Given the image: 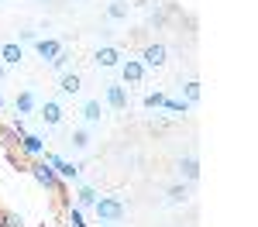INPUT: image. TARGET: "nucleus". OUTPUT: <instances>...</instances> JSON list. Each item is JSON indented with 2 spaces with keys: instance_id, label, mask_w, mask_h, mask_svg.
Listing matches in <instances>:
<instances>
[{
  "instance_id": "27",
  "label": "nucleus",
  "mask_w": 258,
  "mask_h": 227,
  "mask_svg": "<svg viewBox=\"0 0 258 227\" xmlns=\"http://www.w3.org/2000/svg\"><path fill=\"white\" fill-rule=\"evenodd\" d=\"M4 107H7V103H4V97H0V110H4Z\"/></svg>"
},
{
  "instance_id": "19",
  "label": "nucleus",
  "mask_w": 258,
  "mask_h": 227,
  "mask_svg": "<svg viewBox=\"0 0 258 227\" xmlns=\"http://www.w3.org/2000/svg\"><path fill=\"white\" fill-rule=\"evenodd\" d=\"M200 97H203V86H200L197 80H189L186 86H182V100L189 103V107H193V103H200Z\"/></svg>"
},
{
  "instance_id": "7",
  "label": "nucleus",
  "mask_w": 258,
  "mask_h": 227,
  "mask_svg": "<svg viewBox=\"0 0 258 227\" xmlns=\"http://www.w3.org/2000/svg\"><path fill=\"white\" fill-rule=\"evenodd\" d=\"M62 114H66V110H62V103H59V100H45V103H38V117L48 124V127L62 124Z\"/></svg>"
},
{
  "instance_id": "9",
  "label": "nucleus",
  "mask_w": 258,
  "mask_h": 227,
  "mask_svg": "<svg viewBox=\"0 0 258 227\" xmlns=\"http://www.w3.org/2000/svg\"><path fill=\"white\" fill-rule=\"evenodd\" d=\"M107 103H110V110H124L127 107V86L124 83H107Z\"/></svg>"
},
{
  "instance_id": "1",
  "label": "nucleus",
  "mask_w": 258,
  "mask_h": 227,
  "mask_svg": "<svg viewBox=\"0 0 258 227\" xmlns=\"http://www.w3.org/2000/svg\"><path fill=\"white\" fill-rule=\"evenodd\" d=\"M93 213H97L100 224H120V220L127 217V206L120 203L117 196H97V203H93Z\"/></svg>"
},
{
  "instance_id": "29",
  "label": "nucleus",
  "mask_w": 258,
  "mask_h": 227,
  "mask_svg": "<svg viewBox=\"0 0 258 227\" xmlns=\"http://www.w3.org/2000/svg\"><path fill=\"white\" fill-rule=\"evenodd\" d=\"M62 227H69V224H62Z\"/></svg>"
},
{
  "instance_id": "16",
  "label": "nucleus",
  "mask_w": 258,
  "mask_h": 227,
  "mask_svg": "<svg viewBox=\"0 0 258 227\" xmlns=\"http://www.w3.org/2000/svg\"><path fill=\"white\" fill-rule=\"evenodd\" d=\"M21 152H28V155H45V144H41L38 134H21Z\"/></svg>"
},
{
  "instance_id": "17",
  "label": "nucleus",
  "mask_w": 258,
  "mask_h": 227,
  "mask_svg": "<svg viewBox=\"0 0 258 227\" xmlns=\"http://www.w3.org/2000/svg\"><path fill=\"white\" fill-rule=\"evenodd\" d=\"M162 110H169V114H172V117H186V110H189V103L182 100V97H165V103H162Z\"/></svg>"
},
{
  "instance_id": "4",
  "label": "nucleus",
  "mask_w": 258,
  "mask_h": 227,
  "mask_svg": "<svg viewBox=\"0 0 258 227\" xmlns=\"http://www.w3.org/2000/svg\"><path fill=\"white\" fill-rule=\"evenodd\" d=\"M145 65H141V59H124L120 62V80H124V86H138L141 80H145Z\"/></svg>"
},
{
  "instance_id": "18",
  "label": "nucleus",
  "mask_w": 258,
  "mask_h": 227,
  "mask_svg": "<svg viewBox=\"0 0 258 227\" xmlns=\"http://www.w3.org/2000/svg\"><path fill=\"white\" fill-rule=\"evenodd\" d=\"M127 14H131V4H127V0H114V4L107 7V18L110 21H124Z\"/></svg>"
},
{
  "instance_id": "12",
  "label": "nucleus",
  "mask_w": 258,
  "mask_h": 227,
  "mask_svg": "<svg viewBox=\"0 0 258 227\" xmlns=\"http://www.w3.org/2000/svg\"><path fill=\"white\" fill-rule=\"evenodd\" d=\"M35 48H38V55L45 62H52L62 52V41H55V38H38V41H35Z\"/></svg>"
},
{
  "instance_id": "5",
  "label": "nucleus",
  "mask_w": 258,
  "mask_h": 227,
  "mask_svg": "<svg viewBox=\"0 0 258 227\" xmlns=\"http://www.w3.org/2000/svg\"><path fill=\"white\" fill-rule=\"evenodd\" d=\"M165 55H169V48H165L162 41H155V45H148V48L141 52V65H145V69H162V65H165Z\"/></svg>"
},
{
  "instance_id": "2",
  "label": "nucleus",
  "mask_w": 258,
  "mask_h": 227,
  "mask_svg": "<svg viewBox=\"0 0 258 227\" xmlns=\"http://www.w3.org/2000/svg\"><path fill=\"white\" fill-rule=\"evenodd\" d=\"M31 176H35V183L45 186V189H52V193H59L62 189V179L55 176V169L48 162H38V165H31Z\"/></svg>"
},
{
  "instance_id": "3",
  "label": "nucleus",
  "mask_w": 258,
  "mask_h": 227,
  "mask_svg": "<svg viewBox=\"0 0 258 227\" xmlns=\"http://www.w3.org/2000/svg\"><path fill=\"white\" fill-rule=\"evenodd\" d=\"M41 162L52 165L59 179H76V176H80V165L69 162V159H62V155H52V152H45V159H41Z\"/></svg>"
},
{
  "instance_id": "22",
  "label": "nucleus",
  "mask_w": 258,
  "mask_h": 227,
  "mask_svg": "<svg viewBox=\"0 0 258 227\" xmlns=\"http://www.w3.org/2000/svg\"><path fill=\"white\" fill-rule=\"evenodd\" d=\"M66 224H69V227H86V220H83V210H80V206H73V203L66 206Z\"/></svg>"
},
{
  "instance_id": "10",
  "label": "nucleus",
  "mask_w": 258,
  "mask_h": 227,
  "mask_svg": "<svg viewBox=\"0 0 258 227\" xmlns=\"http://www.w3.org/2000/svg\"><path fill=\"white\" fill-rule=\"evenodd\" d=\"M21 59H24V48H21L18 41H4L0 45V62L4 65H21Z\"/></svg>"
},
{
  "instance_id": "28",
  "label": "nucleus",
  "mask_w": 258,
  "mask_h": 227,
  "mask_svg": "<svg viewBox=\"0 0 258 227\" xmlns=\"http://www.w3.org/2000/svg\"><path fill=\"white\" fill-rule=\"evenodd\" d=\"M107 227H114V224H107Z\"/></svg>"
},
{
  "instance_id": "23",
  "label": "nucleus",
  "mask_w": 258,
  "mask_h": 227,
  "mask_svg": "<svg viewBox=\"0 0 258 227\" xmlns=\"http://www.w3.org/2000/svg\"><path fill=\"white\" fill-rule=\"evenodd\" d=\"M186 200H189V186H186V183L169 189V203H186Z\"/></svg>"
},
{
  "instance_id": "25",
  "label": "nucleus",
  "mask_w": 258,
  "mask_h": 227,
  "mask_svg": "<svg viewBox=\"0 0 258 227\" xmlns=\"http://www.w3.org/2000/svg\"><path fill=\"white\" fill-rule=\"evenodd\" d=\"M162 103H165V93H159V90L145 97V107H148V110H162Z\"/></svg>"
},
{
  "instance_id": "26",
  "label": "nucleus",
  "mask_w": 258,
  "mask_h": 227,
  "mask_svg": "<svg viewBox=\"0 0 258 227\" xmlns=\"http://www.w3.org/2000/svg\"><path fill=\"white\" fill-rule=\"evenodd\" d=\"M21 41H38V31H21Z\"/></svg>"
},
{
  "instance_id": "14",
  "label": "nucleus",
  "mask_w": 258,
  "mask_h": 227,
  "mask_svg": "<svg viewBox=\"0 0 258 227\" xmlns=\"http://www.w3.org/2000/svg\"><path fill=\"white\" fill-rule=\"evenodd\" d=\"M59 90H62V97H76V93L83 90V80L76 76V72H66V76L59 80Z\"/></svg>"
},
{
  "instance_id": "20",
  "label": "nucleus",
  "mask_w": 258,
  "mask_h": 227,
  "mask_svg": "<svg viewBox=\"0 0 258 227\" xmlns=\"http://www.w3.org/2000/svg\"><path fill=\"white\" fill-rule=\"evenodd\" d=\"M97 203V189H93V186H80V189H76V206H93Z\"/></svg>"
},
{
  "instance_id": "15",
  "label": "nucleus",
  "mask_w": 258,
  "mask_h": 227,
  "mask_svg": "<svg viewBox=\"0 0 258 227\" xmlns=\"http://www.w3.org/2000/svg\"><path fill=\"white\" fill-rule=\"evenodd\" d=\"M100 114H103V107H100V100H86V103H83V124L97 127V124H100Z\"/></svg>"
},
{
  "instance_id": "24",
  "label": "nucleus",
  "mask_w": 258,
  "mask_h": 227,
  "mask_svg": "<svg viewBox=\"0 0 258 227\" xmlns=\"http://www.w3.org/2000/svg\"><path fill=\"white\" fill-rule=\"evenodd\" d=\"M52 69H55V72H59V76H66V72H69V52H66V48H62L59 55H55V59H52Z\"/></svg>"
},
{
  "instance_id": "6",
  "label": "nucleus",
  "mask_w": 258,
  "mask_h": 227,
  "mask_svg": "<svg viewBox=\"0 0 258 227\" xmlns=\"http://www.w3.org/2000/svg\"><path fill=\"white\" fill-rule=\"evenodd\" d=\"M93 62H97L100 69H117L120 62H124V55H120V48H114V45H103V48H97Z\"/></svg>"
},
{
  "instance_id": "8",
  "label": "nucleus",
  "mask_w": 258,
  "mask_h": 227,
  "mask_svg": "<svg viewBox=\"0 0 258 227\" xmlns=\"http://www.w3.org/2000/svg\"><path fill=\"white\" fill-rule=\"evenodd\" d=\"M14 110H18V117H28V114H35L38 110V93L28 86L24 93H18V100H14Z\"/></svg>"
},
{
  "instance_id": "13",
  "label": "nucleus",
  "mask_w": 258,
  "mask_h": 227,
  "mask_svg": "<svg viewBox=\"0 0 258 227\" xmlns=\"http://www.w3.org/2000/svg\"><path fill=\"white\" fill-rule=\"evenodd\" d=\"M69 141H73V148H76V152H86V148H90V141H93V127H90V124L76 127Z\"/></svg>"
},
{
  "instance_id": "11",
  "label": "nucleus",
  "mask_w": 258,
  "mask_h": 227,
  "mask_svg": "<svg viewBox=\"0 0 258 227\" xmlns=\"http://www.w3.org/2000/svg\"><path fill=\"white\" fill-rule=\"evenodd\" d=\"M179 176H182L186 183H197L200 179V159L197 155H182V159H179Z\"/></svg>"
},
{
  "instance_id": "21",
  "label": "nucleus",
  "mask_w": 258,
  "mask_h": 227,
  "mask_svg": "<svg viewBox=\"0 0 258 227\" xmlns=\"http://www.w3.org/2000/svg\"><path fill=\"white\" fill-rule=\"evenodd\" d=\"M0 227H24V217L18 210H0Z\"/></svg>"
}]
</instances>
